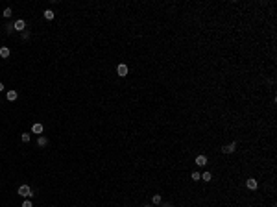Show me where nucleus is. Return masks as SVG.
<instances>
[{
    "instance_id": "1",
    "label": "nucleus",
    "mask_w": 277,
    "mask_h": 207,
    "mask_svg": "<svg viewBox=\"0 0 277 207\" xmlns=\"http://www.w3.org/2000/svg\"><path fill=\"white\" fill-rule=\"evenodd\" d=\"M19 194L22 196V198H26V200H30L33 196V190L30 189V185H21L19 187Z\"/></svg>"
},
{
    "instance_id": "19",
    "label": "nucleus",
    "mask_w": 277,
    "mask_h": 207,
    "mask_svg": "<svg viewBox=\"0 0 277 207\" xmlns=\"http://www.w3.org/2000/svg\"><path fill=\"white\" fill-rule=\"evenodd\" d=\"M22 207H33V205H32V201H30V200H24V204H22Z\"/></svg>"
},
{
    "instance_id": "21",
    "label": "nucleus",
    "mask_w": 277,
    "mask_h": 207,
    "mask_svg": "<svg viewBox=\"0 0 277 207\" xmlns=\"http://www.w3.org/2000/svg\"><path fill=\"white\" fill-rule=\"evenodd\" d=\"M2 91H4V83L0 82V93H2Z\"/></svg>"
},
{
    "instance_id": "6",
    "label": "nucleus",
    "mask_w": 277,
    "mask_h": 207,
    "mask_svg": "<svg viewBox=\"0 0 277 207\" xmlns=\"http://www.w3.org/2000/svg\"><path fill=\"white\" fill-rule=\"evenodd\" d=\"M196 165H198V166H205V165H207V157H205V155H198V157H196Z\"/></svg>"
},
{
    "instance_id": "12",
    "label": "nucleus",
    "mask_w": 277,
    "mask_h": 207,
    "mask_svg": "<svg viewBox=\"0 0 277 207\" xmlns=\"http://www.w3.org/2000/svg\"><path fill=\"white\" fill-rule=\"evenodd\" d=\"M152 201H153L155 205H161V204H163V198H161V194H155L153 198H152Z\"/></svg>"
},
{
    "instance_id": "4",
    "label": "nucleus",
    "mask_w": 277,
    "mask_h": 207,
    "mask_svg": "<svg viewBox=\"0 0 277 207\" xmlns=\"http://www.w3.org/2000/svg\"><path fill=\"white\" fill-rule=\"evenodd\" d=\"M15 30L22 33L24 30H26V21H22V19H19V21H15Z\"/></svg>"
},
{
    "instance_id": "5",
    "label": "nucleus",
    "mask_w": 277,
    "mask_h": 207,
    "mask_svg": "<svg viewBox=\"0 0 277 207\" xmlns=\"http://www.w3.org/2000/svg\"><path fill=\"white\" fill-rule=\"evenodd\" d=\"M6 98L9 100V102H15V100L19 98V93L17 91H8V94H6Z\"/></svg>"
},
{
    "instance_id": "22",
    "label": "nucleus",
    "mask_w": 277,
    "mask_h": 207,
    "mask_svg": "<svg viewBox=\"0 0 277 207\" xmlns=\"http://www.w3.org/2000/svg\"><path fill=\"white\" fill-rule=\"evenodd\" d=\"M144 207H150V205H144Z\"/></svg>"
},
{
    "instance_id": "10",
    "label": "nucleus",
    "mask_w": 277,
    "mask_h": 207,
    "mask_svg": "<svg viewBox=\"0 0 277 207\" xmlns=\"http://www.w3.org/2000/svg\"><path fill=\"white\" fill-rule=\"evenodd\" d=\"M9 54H11V52H9L8 46H2V48H0V55H2V57H9Z\"/></svg>"
},
{
    "instance_id": "15",
    "label": "nucleus",
    "mask_w": 277,
    "mask_h": 207,
    "mask_svg": "<svg viewBox=\"0 0 277 207\" xmlns=\"http://www.w3.org/2000/svg\"><path fill=\"white\" fill-rule=\"evenodd\" d=\"M11 13H13V11H11V8H6V9H4V17H6V19L11 17Z\"/></svg>"
},
{
    "instance_id": "18",
    "label": "nucleus",
    "mask_w": 277,
    "mask_h": 207,
    "mask_svg": "<svg viewBox=\"0 0 277 207\" xmlns=\"http://www.w3.org/2000/svg\"><path fill=\"white\" fill-rule=\"evenodd\" d=\"M22 143H30V133H22Z\"/></svg>"
},
{
    "instance_id": "20",
    "label": "nucleus",
    "mask_w": 277,
    "mask_h": 207,
    "mask_svg": "<svg viewBox=\"0 0 277 207\" xmlns=\"http://www.w3.org/2000/svg\"><path fill=\"white\" fill-rule=\"evenodd\" d=\"M161 207H172V204H168V201H164V204H161Z\"/></svg>"
},
{
    "instance_id": "3",
    "label": "nucleus",
    "mask_w": 277,
    "mask_h": 207,
    "mask_svg": "<svg viewBox=\"0 0 277 207\" xmlns=\"http://www.w3.org/2000/svg\"><path fill=\"white\" fill-rule=\"evenodd\" d=\"M236 150V143H231L227 146H222V154H233Z\"/></svg>"
},
{
    "instance_id": "8",
    "label": "nucleus",
    "mask_w": 277,
    "mask_h": 207,
    "mask_svg": "<svg viewBox=\"0 0 277 207\" xmlns=\"http://www.w3.org/2000/svg\"><path fill=\"white\" fill-rule=\"evenodd\" d=\"M43 129H44V128H43V124H39V122H37V124H33V128H32L33 133H39V135L43 133Z\"/></svg>"
},
{
    "instance_id": "9",
    "label": "nucleus",
    "mask_w": 277,
    "mask_h": 207,
    "mask_svg": "<svg viewBox=\"0 0 277 207\" xmlns=\"http://www.w3.org/2000/svg\"><path fill=\"white\" fill-rule=\"evenodd\" d=\"M54 17H55V15H54L52 9H44V19H46V21H52Z\"/></svg>"
},
{
    "instance_id": "16",
    "label": "nucleus",
    "mask_w": 277,
    "mask_h": 207,
    "mask_svg": "<svg viewBox=\"0 0 277 207\" xmlns=\"http://www.w3.org/2000/svg\"><path fill=\"white\" fill-rule=\"evenodd\" d=\"M21 35H22V39H24V41H28V39H30V30H24V32H22Z\"/></svg>"
},
{
    "instance_id": "17",
    "label": "nucleus",
    "mask_w": 277,
    "mask_h": 207,
    "mask_svg": "<svg viewBox=\"0 0 277 207\" xmlns=\"http://www.w3.org/2000/svg\"><path fill=\"white\" fill-rule=\"evenodd\" d=\"M198 179H201V174L200 172H192V181H198Z\"/></svg>"
},
{
    "instance_id": "13",
    "label": "nucleus",
    "mask_w": 277,
    "mask_h": 207,
    "mask_svg": "<svg viewBox=\"0 0 277 207\" xmlns=\"http://www.w3.org/2000/svg\"><path fill=\"white\" fill-rule=\"evenodd\" d=\"M13 30H15V22H8L6 24V32L8 33H13Z\"/></svg>"
},
{
    "instance_id": "14",
    "label": "nucleus",
    "mask_w": 277,
    "mask_h": 207,
    "mask_svg": "<svg viewBox=\"0 0 277 207\" xmlns=\"http://www.w3.org/2000/svg\"><path fill=\"white\" fill-rule=\"evenodd\" d=\"M201 179H203V181H211V179H213V176H211V172H203V174H201Z\"/></svg>"
},
{
    "instance_id": "2",
    "label": "nucleus",
    "mask_w": 277,
    "mask_h": 207,
    "mask_svg": "<svg viewBox=\"0 0 277 207\" xmlns=\"http://www.w3.org/2000/svg\"><path fill=\"white\" fill-rule=\"evenodd\" d=\"M117 72H118V76L120 78H124V76H128V65H124V63H120L118 67H117Z\"/></svg>"
},
{
    "instance_id": "11",
    "label": "nucleus",
    "mask_w": 277,
    "mask_h": 207,
    "mask_svg": "<svg viewBox=\"0 0 277 207\" xmlns=\"http://www.w3.org/2000/svg\"><path fill=\"white\" fill-rule=\"evenodd\" d=\"M37 144H39V146H46V144H48V139H46V137H43V135H39Z\"/></svg>"
},
{
    "instance_id": "7",
    "label": "nucleus",
    "mask_w": 277,
    "mask_h": 207,
    "mask_svg": "<svg viewBox=\"0 0 277 207\" xmlns=\"http://www.w3.org/2000/svg\"><path fill=\"white\" fill-rule=\"evenodd\" d=\"M246 187H248L249 190H255V189H257V181H255L253 178H249L248 181H246Z\"/></svg>"
}]
</instances>
